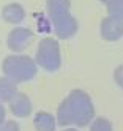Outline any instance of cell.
I'll return each instance as SVG.
<instances>
[{
    "mask_svg": "<svg viewBox=\"0 0 123 131\" xmlns=\"http://www.w3.org/2000/svg\"><path fill=\"white\" fill-rule=\"evenodd\" d=\"M90 106L88 100L84 95L79 96V93L74 95L60 107V122L68 123V122H76V123H85L90 115Z\"/></svg>",
    "mask_w": 123,
    "mask_h": 131,
    "instance_id": "cell-1",
    "label": "cell"
},
{
    "mask_svg": "<svg viewBox=\"0 0 123 131\" xmlns=\"http://www.w3.org/2000/svg\"><path fill=\"white\" fill-rule=\"evenodd\" d=\"M3 71L9 78H14L17 81H25L28 78H32L35 68L32 60H28L25 57H9L3 63Z\"/></svg>",
    "mask_w": 123,
    "mask_h": 131,
    "instance_id": "cell-2",
    "label": "cell"
},
{
    "mask_svg": "<svg viewBox=\"0 0 123 131\" xmlns=\"http://www.w3.org/2000/svg\"><path fill=\"white\" fill-rule=\"evenodd\" d=\"M40 62L46 68H57L59 65V52H57V46L47 40L40 48Z\"/></svg>",
    "mask_w": 123,
    "mask_h": 131,
    "instance_id": "cell-3",
    "label": "cell"
},
{
    "mask_svg": "<svg viewBox=\"0 0 123 131\" xmlns=\"http://www.w3.org/2000/svg\"><path fill=\"white\" fill-rule=\"evenodd\" d=\"M24 36H28V33L25 30H14L11 35H9V48L13 49H21L24 48Z\"/></svg>",
    "mask_w": 123,
    "mask_h": 131,
    "instance_id": "cell-4",
    "label": "cell"
},
{
    "mask_svg": "<svg viewBox=\"0 0 123 131\" xmlns=\"http://www.w3.org/2000/svg\"><path fill=\"white\" fill-rule=\"evenodd\" d=\"M11 109L16 115H27V112H28V103L24 96H17L14 101H13V104H11Z\"/></svg>",
    "mask_w": 123,
    "mask_h": 131,
    "instance_id": "cell-5",
    "label": "cell"
},
{
    "mask_svg": "<svg viewBox=\"0 0 123 131\" xmlns=\"http://www.w3.org/2000/svg\"><path fill=\"white\" fill-rule=\"evenodd\" d=\"M36 126L40 131H52V118L47 114H40L36 118Z\"/></svg>",
    "mask_w": 123,
    "mask_h": 131,
    "instance_id": "cell-6",
    "label": "cell"
},
{
    "mask_svg": "<svg viewBox=\"0 0 123 131\" xmlns=\"http://www.w3.org/2000/svg\"><path fill=\"white\" fill-rule=\"evenodd\" d=\"M11 93H13V85L6 79H2L0 81V100L2 101L8 100L9 96H11Z\"/></svg>",
    "mask_w": 123,
    "mask_h": 131,
    "instance_id": "cell-7",
    "label": "cell"
},
{
    "mask_svg": "<svg viewBox=\"0 0 123 131\" xmlns=\"http://www.w3.org/2000/svg\"><path fill=\"white\" fill-rule=\"evenodd\" d=\"M0 131H17V126L13 122H6V123H0Z\"/></svg>",
    "mask_w": 123,
    "mask_h": 131,
    "instance_id": "cell-8",
    "label": "cell"
},
{
    "mask_svg": "<svg viewBox=\"0 0 123 131\" xmlns=\"http://www.w3.org/2000/svg\"><path fill=\"white\" fill-rule=\"evenodd\" d=\"M3 115H5V112H3V107L0 106V122H2V118H3Z\"/></svg>",
    "mask_w": 123,
    "mask_h": 131,
    "instance_id": "cell-9",
    "label": "cell"
}]
</instances>
